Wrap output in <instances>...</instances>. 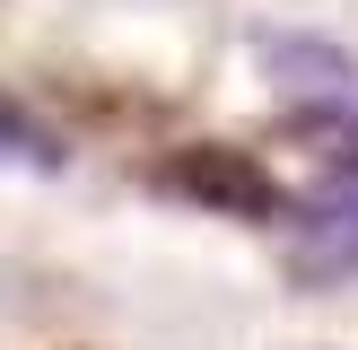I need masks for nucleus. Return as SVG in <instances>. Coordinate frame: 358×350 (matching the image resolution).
<instances>
[{"instance_id":"nucleus-1","label":"nucleus","mask_w":358,"mask_h":350,"mask_svg":"<svg viewBox=\"0 0 358 350\" xmlns=\"http://www.w3.org/2000/svg\"><path fill=\"white\" fill-rule=\"evenodd\" d=\"M157 184L184 192V202H201V210H227V219H271V210H280V184H271L245 149H219V140L175 149L166 167H157Z\"/></svg>"},{"instance_id":"nucleus-2","label":"nucleus","mask_w":358,"mask_h":350,"mask_svg":"<svg viewBox=\"0 0 358 350\" xmlns=\"http://www.w3.org/2000/svg\"><path fill=\"white\" fill-rule=\"evenodd\" d=\"M297 272L306 280H358V167H332L324 192L297 210Z\"/></svg>"},{"instance_id":"nucleus-3","label":"nucleus","mask_w":358,"mask_h":350,"mask_svg":"<svg viewBox=\"0 0 358 350\" xmlns=\"http://www.w3.org/2000/svg\"><path fill=\"white\" fill-rule=\"evenodd\" d=\"M262 70L306 105H358V62L324 35H262Z\"/></svg>"},{"instance_id":"nucleus-4","label":"nucleus","mask_w":358,"mask_h":350,"mask_svg":"<svg viewBox=\"0 0 358 350\" xmlns=\"http://www.w3.org/2000/svg\"><path fill=\"white\" fill-rule=\"evenodd\" d=\"M62 158L70 149H62V132H52L44 114H27L17 97H0V167L9 175H52Z\"/></svg>"}]
</instances>
